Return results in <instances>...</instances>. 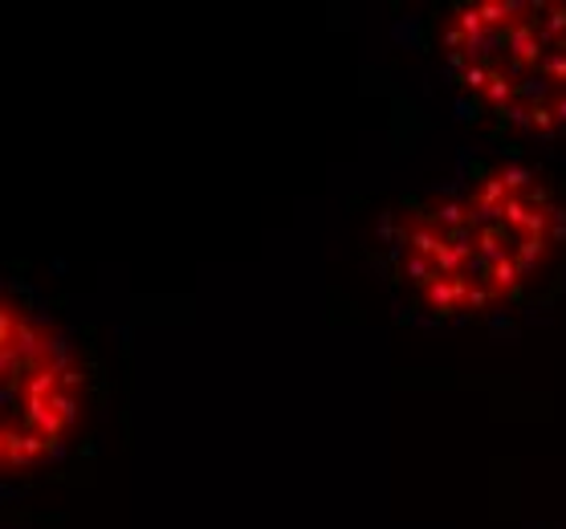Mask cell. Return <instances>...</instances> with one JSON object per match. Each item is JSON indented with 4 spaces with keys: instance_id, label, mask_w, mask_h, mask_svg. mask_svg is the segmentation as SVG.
I'll return each instance as SVG.
<instances>
[{
    "instance_id": "cell-1",
    "label": "cell",
    "mask_w": 566,
    "mask_h": 529,
    "mask_svg": "<svg viewBox=\"0 0 566 529\" xmlns=\"http://www.w3.org/2000/svg\"><path fill=\"white\" fill-rule=\"evenodd\" d=\"M566 236V208L538 171L493 163L473 180L416 200L391 220V261L408 294L440 314L469 318L514 301Z\"/></svg>"
},
{
    "instance_id": "cell-2",
    "label": "cell",
    "mask_w": 566,
    "mask_h": 529,
    "mask_svg": "<svg viewBox=\"0 0 566 529\" xmlns=\"http://www.w3.org/2000/svg\"><path fill=\"white\" fill-rule=\"evenodd\" d=\"M452 86L502 127L566 139V0H469L440 29Z\"/></svg>"
},
{
    "instance_id": "cell-3",
    "label": "cell",
    "mask_w": 566,
    "mask_h": 529,
    "mask_svg": "<svg viewBox=\"0 0 566 529\" xmlns=\"http://www.w3.org/2000/svg\"><path fill=\"white\" fill-rule=\"evenodd\" d=\"M82 362L53 318L4 289L0 310V465L33 473L53 461L82 412Z\"/></svg>"
}]
</instances>
